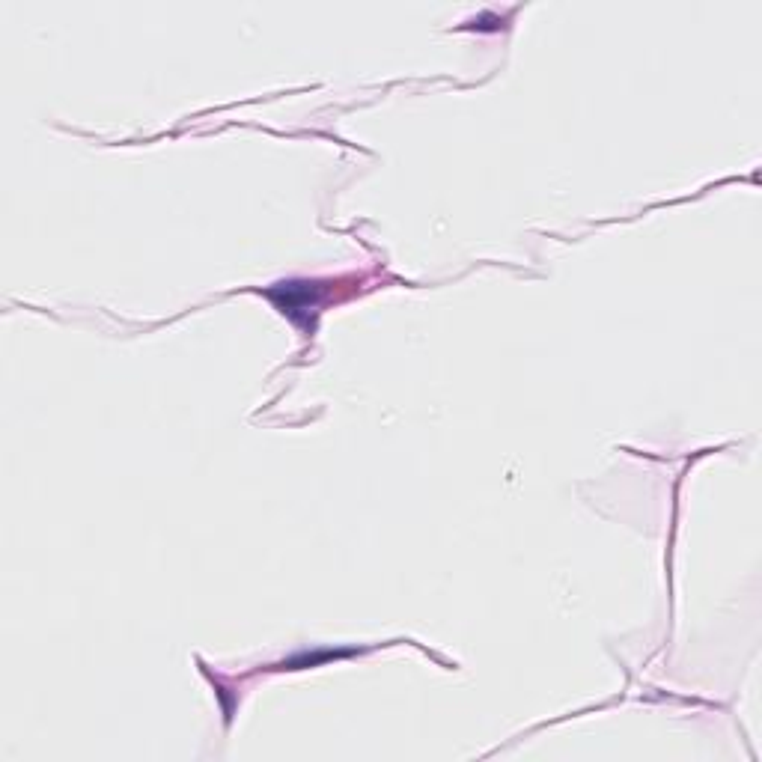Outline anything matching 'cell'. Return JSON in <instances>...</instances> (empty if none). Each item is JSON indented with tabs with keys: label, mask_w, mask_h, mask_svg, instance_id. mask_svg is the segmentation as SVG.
<instances>
[{
	"label": "cell",
	"mask_w": 762,
	"mask_h": 762,
	"mask_svg": "<svg viewBox=\"0 0 762 762\" xmlns=\"http://www.w3.org/2000/svg\"><path fill=\"white\" fill-rule=\"evenodd\" d=\"M271 298L277 301V307L298 319L301 313H310L316 310V301H319V289L313 283H280L271 289Z\"/></svg>",
	"instance_id": "cell-1"
}]
</instances>
